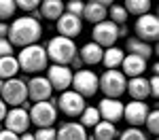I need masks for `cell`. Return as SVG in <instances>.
<instances>
[{"mask_svg":"<svg viewBox=\"0 0 159 140\" xmlns=\"http://www.w3.org/2000/svg\"><path fill=\"white\" fill-rule=\"evenodd\" d=\"M43 36V25L40 21H36L34 17L30 15H21L17 17L11 25H9V43L13 47H30V45H36Z\"/></svg>","mask_w":159,"mask_h":140,"instance_id":"obj_1","label":"cell"},{"mask_svg":"<svg viewBox=\"0 0 159 140\" xmlns=\"http://www.w3.org/2000/svg\"><path fill=\"white\" fill-rule=\"evenodd\" d=\"M45 51H47L49 62L57 64V66H70V62L79 55L76 43L70 40V38H64V36H53L47 43Z\"/></svg>","mask_w":159,"mask_h":140,"instance_id":"obj_2","label":"cell"},{"mask_svg":"<svg viewBox=\"0 0 159 140\" xmlns=\"http://www.w3.org/2000/svg\"><path fill=\"white\" fill-rule=\"evenodd\" d=\"M17 64H19V70L24 72H30V75H36V72H43L49 64V57H47V51L43 45H30V47H24L17 55Z\"/></svg>","mask_w":159,"mask_h":140,"instance_id":"obj_3","label":"cell"},{"mask_svg":"<svg viewBox=\"0 0 159 140\" xmlns=\"http://www.w3.org/2000/svg\"><path fill=\"white\" fill-rule=\"evenodd\" d=\"M125 85H127V79L123 76L121 70H106L98 75V89H102L104 98L119 100L125 93Z\"/></svg>","mask_w":159,"mask_h":140,"instance_id":"obj_4","label":"cell"},{"mask_svg":"<svg viewBox=\"0 0 159 140\" xmlns=\"http://www.w3.org/2000/svg\"><path fill=\"white\" fill-rule=\"evenodd\" d=\"M0 100L4 102L7 106H13V108L24 106L25 102H28V87H25V81L19 79V76L4 81L2 91H0Z\"/></svg>","mask_w":159,"mask_h":140,"instance_id":"obj_5","label":"cell"},{"mask_svg":"<svg viewBox=\"0 0 159 140\" xmlns=\"http://www.w3.org/2000/svg\"><path fill=\"white\" fill-rule=\"evenodd\" d=\"M28 117H30V123H34L38 127H51L55 121H57V108L53 102H36L30 106L28 111Z\"/></svg>","mask_w":159,"mask_h":140,"instance_id":"obj_6","label":"cell"},{"mask_svg":"<svg viewBox=\"0 0 159 140\" xmlns=\"http://www.w3.org/2000/svg\"><path fill=\"white\" fill-rule=\"evenodd\" d=\"M72 91H76L83 98H91L98 91V75L89 68H83L79 72H72Z\"/></svg>","mask_w":159,"mask_h":140,"instance_id":"obj_7","label":"cell"},{"mask_svg":"<svg viewBox=\"0 0 159 140\" xmlns=\"http://www.w3.org/2000/svg\"><path fill=\"white\" fill-rule=\"evenodd\" d=\"M55 108H60L61 113L66 115V117H81V113L85 111V98L83 96H79L76 91L72 89H66V91H61V96L55 100Z\"/></svg>","mask_w":159,"mask_h":140,"instance_id":"obj_8","label":"cell"},{"mask_svg":"<svg viewBox=\"0 0 159 140\" xmlns=\"http://www.w3.org/2000/svg\"><path fill=\"white\" fill-rule=\"evenodd\" d=\"M91 43H96L102 49H108V47H115V43L119 40V25H115L112 21H102V24H96L93 30H91Z\"/></svg>","mask_w":159,"mask_h":140,"instance_id":"obj_9","label":"cell"},{"mask_svg":"<svg viewBox=\"0 0 159 140\" xmlns=\"http://www.w3.org/2000/svg\"><path fill=\"white\" fill-rule=\"evenodd\" d=\"M136 34H138V40L142 43H155L159 38V19L155 13H147L142 17L136 19V25H134Z\"/></svg>","mask_w":159,"mask_h":140,"instance_id":"obj_10","label":"cell"},{"mask_svg":"<svg viewBox=\"0 0 159 140\" xmlns=\"http://www.w3.org/2000/svg\"><path fill=\"white\" fill-rule=\"evenodd\" d=\"M47 81H49L53 91H66L72 85V70H70V66L51 64L47 68Z\"/></svg>","mask_w":159,"mask_h":140,"instance_id":"obj_11","label":"cell"},{"mask_svg":"<svg viewBox=\"0 0 159 140\" xmlns=\"http://www.w3.org/2000/svg\"><path fill=\"white\" fill-rule=\"evenodd\" d=\"M28 127H30V117H28V111H25V108L17 106V108L7 111V117H4V129H9V132H13V134L21 136V134L28 132Z\"/></svg>","mask_w":159,"mask_h":140,"instance_id":"obj_12","label":"cell"},{"mask_svg":"<svg viewBox=\"0 0 159 140\" xmlns=\"http://www.w3.org/2000/svg\"><path fill=\"white\" fill-rule=\"evenodd\" d=\"M25 87H28V98L34 104L36 102H47L53 98V89H51L47 76H32L25 83Z\"/></svg>","mask_w":159,"mask_h":140,"instance_id":"obj_13","label":"cell"},{"mask_svg":"<svg viewBox=\"0 0 159 140\" xmlns=\"http://www.w3.org/2000/svg\"><path fill=\"white\" fill-rule=\"evenodd\" d=\"M110 7H112L110 0H89V2H85V7H83V17L93 25L102 24V21H106V17H108Z\"/></svg>","mask_w":159,"mask_h":140,"instance_id":"obj_14","label":"cell"},{"mask_svg":"<svg viewBox=\"0 0 159 140\" xmlns=\"http://www.w3.org/2000/svg\"><path fill=\"white\" fill-rule=\"evenodd\" d=\"M148 104L147 102H127V104H123V119L129 123L132 127H138V125H144V121H147V115H148Z\"/></svg>","mask_w":159,"mask_h":140,"instance_id":"obj_15","label":"cell"},{"mask_svg":"<svg viewBox=\"0 0 159 140\" xmlns=\"http://www.w3.org/2000/svg\"><path fill=\"white\" fill-rule=\"evenodd\" d=\"M55 28H57V36L74 40V36H79L83 32V21H81V17H74L70 13H64L60 19H57Z\"/></svg>","mask_w":159,"mask_h":140,"instance_id":"obj_16","label":"cell"},{"mask_svg":"<svg viewBox=\"0 0 159 140\" xmlns=\"http://www.w3.org/2000/svg\"><path fill=\"white\" fill-rule=\"evenodd\" d=\"M98 113L102 121L108 123H117L119 119H123V102L121 100H112V98H102L98 106Z\"/></svg>","mask_w":159,"mask_h":140,"instance_id":"obj_17","label":"cell"},{"mask_svg":"<svg viewBox=\"0 0 159 140\" xmlns=\"http://www.w3.org/2000/svg\"><path fill=\"white\" fill-rule=\"evenodd\" d=\"M125 91L129 93L132 100L147 102L148 96H151V91H148V79H144V76H134V79H129L127 85H125Z\"/></svg>","mask_w":159,"mask_h":140,"instance_id":"obj_18","label":"cell"},{"mask_svg":"<svg viewBox=\"0 0 159 140\" xmlns=\"http://www.w3.org/2000/svg\"><path fill=\"white\" fill-rule=\"evenodd\" d=\"M55 140H87V129L79 121H68L57 129Z\"/></svg>","mask_w":159,"mask_h":140,"instance_id":"obj_19","label":"cell"},{"mask_svg":"<svg viewBox=\"0 0 159 140\" xmlns=\"http://www.w3.org/2000/svg\"><path fill=\"white\" fill-rule=\"evenodd\" d=\"M147 70V62L144 60H140V57H136V55H125L121 62V72L123 76L127 79V76H142V72Z\"/></svg>","mask_w":159,"mask_h":140,"instance_id":"obj_20","label":"cell"},{"mask_svg":"<svg viewBox=\"0 0 159 140\" xmlns=\"http://www.w3.org/2000/svg\"><path fill=\"white\" fill-rule=\"evenodd\" d=\"M40 17H45V19H51V21H57L61 15L66 13V4L61 2V0H45V2H40Z\"/></svg>","mask_w":159,"mask_h":140,"instance_id":"obj_21","label":"cell"},{"mask_svg":"<svg viewBox=\"0 0 159 140\" xmlns=\"http://www.w3.org/2000/svg\"><path fill=\"white\" fill-rule=\"evenodd\" d=\"M102 53H104L102 47H98L96 43H87V45L81 47L79 57H81V62L87 64V66H98V64H102Z\"/></svg>","mask_w":159,"mask_h":140,"instance_id":"obj_22","label":"cell"},{"mask_svg":"<svg viewBox=\"0 0 159 140\" xmlns=\"http://www.w3.org/2000/svg\"><path fill=\"white\" fill-rule=\"evenodd\" d=\"M123 57H125V51L115 45V47L104 49V53H102V64L106 66V70H117V68L121 66Z\"/></svg>","mask_w":159,"mask_h":140,"instance_id":"obj_23","label":"cell"},{"mask_svg":"<svg viewBox=\"0 0 159 140\" xmlns=\"http://www.w3.org/2000/svg\"><path fill=\"white\" fill-rule=\"evenodd\" d=\"M127 55H136V57L147 62L148 57L153 55V47L148 43L138 40V38H127Z\"/></svg>","mask_w":159,"mask_h":140,"instance_id":"obj_24","label":"cell"},{"mask_svg":"<svg viewBox=\"0 0 159 140\" xmlns=\"http://www.w3.org/2000/svg\"><path fill=\"white\" fill-rule=\"evenodd\" d=\"M17 72H19V64H17V57H15V55L0 57V79H2V81L15 79Z\"/></svg>","mask_w":159,"mask_h":140,"instance_id":"obj_25","label":"cell"},{"mask_svg":"<svg viewBox=\"0 0 159 140\" xmlns=\"http://www.w3.org/2000/svg\"><path fill=\"white\" fill-rule=\"evenodd\" d=\"M93 140H115L119 136V132H117V127L115 123H108V121H100L98 125L93 127Z\"/></svg>","mask_w":159,"mask_h":140,"instance_id":"obj_26","label":"cell"},{"mask_svg":"<svg viewBox=\"0 0 159 140\" xmlns=\"http://www.w3.org/2000/svg\"><path fill=\"white\" fill-rule=\"evenodd\" d=\"M123 9L127 11V15H138V17H142V15L151 13V2H148V0H127V2L123 4Z\"/></svg>","mask_w":159,"mask_h":140,"instance_id":"obj_27","label":"cell"},{"mask_svg":"<svg viewBox=\"0 0 159 140\" xmlns=\"http://www.w3.org/2000/svg\"><path fill=\"white\" fill-rule=\"evenodd\" d=\"M100 121H102V119H100L98 108H96V106H85V111L81 113V121H79V123L87 129V127H96Z\"/></svg>","mask_w":159,"mask_h":140,"instance_id":"obj_28","label":"cell"},{"mask_svg":"<svg viewBox=\"0 0 159 140\" xmlns=\"http://www.w3.org/2000/svg\"><path fill=\"white\" fill-rule=\"evenodd\" d=\"M108 21H112L115 25H125V21H127V11L123 9V4H112L108 9Z\"/></svg>","mask_w":159,"mask_h":140,"instance_id":"obj_29","label":"cell"},{"mask_svg":"<svg viewBox=\"0 0 159 140\" xmlns=\"http://www.w3.org/2000/svg\"><path fill=\"white\" fill-rule=\"evenodd\" d=\"M119 140H148L147 132H142L140 127H127L125 132L119 134Z\"/></svg>","mask_w":159,"mask_h":140,"instance_id":"obj_30","label":"cell"},{"mask_svg":"<svg viewBox=\"0 0 159 140\" xmlns=\"http://www.w3.org/2000/svg\"><path fill=\"white\" fill-rule=\"evenodd\" d=\"M15 11H17L15 0H0V21L11 19L13 15H15Z\"/></svg>","mask_w":159,"mask_h":140,"instance_id":"obj_31","label":"cell"},{"mask_svg":"<svg viewBox=\"0 0 159 140\" xmlns=\"http://www.w3.org/2000/svg\"><path fill=\"white\" fill-rule=\"evenodd\" d=\"M144 125H147L148 134H155V136L159 134V113H157V111H148Z\"/></svg>","mask_w":159,"mask_h":140,"instance_id":"obj_32","label":"cell"},{"mask_svg":"<svg viewBox=\"0 0 159 140\" xmlns=\"http://www.w3.org/2000/svg\"><path fill=\"white\" fill-rule=\"evenodd\" d=\"M55 136H57L55 127H38L34 134V140H55Z\"/></svg>","mask_w":159,"mask_h":140,"instance_id":"obj_33","label":"cell"},{"mask_svg":"<svg viewBox=\"0 0 159 140\" xmlns=\"http://www.w3.org/2000/svg\"><path fill=\"white\" fill-rule=\"evenodd\" d=\"M83 7H85V2H81V0H70V2L66 4V13H70L74 17H81V15H83Z\"/></svg>","mask_w":159,"mask_h":140,"instance_id":"obj_34","label":"cell"},{"mask_svg":"<svg viewBox=\"0 0 159 140\" xmlns=\"http://www.w3.org/2000/svg\"><path fill=\"white\" fill-rule=\"evenodd\" d=\"M15 7H19V9L25 11V13H32V11H36L38 7H40V2H38V0H17Z\"/></svg>","mask_w":159,"mask_h":140,"instance_id":"obj_35","label":"cell"},{"mask_svg":"<svg viewBox=\"0 0 159 140\" xmlns=\"http://www.w3.org/2000/svg\"><path fill=\"white\" fill-rule=\"evenodd\" d=\"M13 55V45L9 43V38H0V57H9Z\"/></svg>","mask_w":159,"mask_h":140,"instance_id":"obj_36","label":"cell"},{"mask_svg":"<svg viewBox=\"0 0 159 140\" xmlns=\"http://www.w3.org/2000/svg\"><path fill=\"white\" fill-rule=\"evenodd\" d=\"M148 91H151L153 98L159 96V79L157 76H151V79H148Z\"/></svg>","mask_w":159,"mask_h":140,"instance_id":"obj_37","label":"cell"},{"mask_svg":"<svg viewBox=\"0 0 159 140\" xmlns=\"http://www.w3.org/2000/svg\"><path fill=\"white\" fill-rule=\"evenodd\" d=\"M0 140H19V136L9 132V129H0Z\"/></svg>","mask_w":159,"mask_h":140,"instance_id":"obj_38","label":"cell"},{"mask_svg":"<svg viewBox=\"0 0 159 140\" xmlns=\"http://www.w3.org/2000/svg\"><path fill=\"white\" fill-rule=\"evenodd\" d=\"M70 64H72V68H70V70H74V72H79V70H83V66H85V64L81 62V57H79V55H76V57H74V60H72Z\"/></svg>","mask_w":159,"mask_h":140,"instance_id":"obj_39","label":"cell"},{"mask_svg":"<svg viewBox=\"0 0 159 140\" xmlns=\"http://www.w3.org/2000/svg\"><path fill=\"white\" fill-rule=\"evenodd\" d=\"M9 36V24L0 21V38H7Z\"/></svg>","mask_w":159,"mask_h":140,"instance_id":"obj_40","label":"cell"},{"mask_svg":"<svg viewBox=\"0 0 159 140\" xmlns=\"http://www.w3.org/2000/svg\"><path fill=\"white\" fill-rule=\"evenodd\" d=\"M4 117H7V104L0 100V121H4Z\"/></svg>","mask_w":159,"mask_h":140,"instance_id":"obj_41","label":"cell"},{"mask_svg":"<svg viewBox=\"0 0 159 140\" xmlns=\"http://www.w3.org/2000/svg\"><path fill=\"white\" fill-rule=\"evenodd\" d=\"M19 140H34V134L25 132V134H21V136H19Z\"/></svg>","mask_w":159,"mask_h":140,"instance_id":"obj_42","label":"cell"},{"mask_svg":"<svg viewBox=\"0 0 159 140\" xmlns=\"http://www.w3.org/2000/svg\"><path fill=\"white\" fill-rule=\"evenodd\" d=\"M2 85H4V81H2V79H0V91H2Z\"/></svg>","mask_w":159,"mask_h":140,"instance_id":"obj_43","label":"cell"},{"mask_svg":"<svg viewBox=\"0 0 159 140\" xmlns=\"http://www.w3.org/2000/svg\"><path fill=\"white\" fill-rule=\"evenodd\" d=\"M87 140H93V136H87Z\"/></svg>","mask_w":159,"mask_h":140,"instance_id":"obj_44","label":"cell"}]
</instances>
